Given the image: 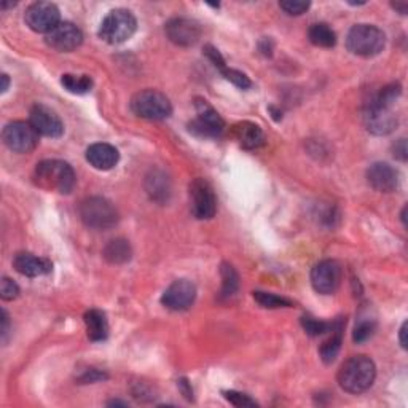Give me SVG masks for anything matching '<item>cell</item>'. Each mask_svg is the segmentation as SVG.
<instances>
[{
    "label": "cell",
    "mask_w": 408,
    "mask_h": 408,
    "mask_svg": "<svg viewBox=\"0 0 408 408\" xmlns=\"http://www.w3.org/2000/svg\"><path fill=\"white\" fill-rule=\"evenodd\" d=\"M343 278V270L341 265L335 260H323L311 271V284L314 291L323 295H330L335 292Z\"/></svg>",
    "instance_id": "7c38bea8"
},
{
    "label": "cell",
    "mask_w": 408,
    "mask_h": 408,
    "mask_svg": "<svg viewBox=\"0 0 408 408\" xmlns=\"http://www.w3.org/2000/svg\"><path fill=\"white\" fill-rule=\"evenodd\" d=\"M136 29V16L132 15L130 10L117 9L112 10L109 15L103 19L101 28H99V37L107 43L118 45L135 36Z\"/></svg>",
    "instance_id": "5b68a950"
},
{
    "label": "cell",
    "mask_w": 408,
    "mask_h": 408,
    "mask_svg": "<svg viewBox=\"0 0 408 408\" xmlns=\"http://www.w3.org/2000/svg\"><path fill=\"white\" fill-rule=\"evenodd\" d=\"M131 256H132V251H131L130 243L122 238L112 239L104 249V257L107 262L112 265H122V263L130 262Z\"/></svg>",
    "instance_id": "cb8c5ba5"
},
{
    "label": "cell",
    "mask_w": 408,
    "mask_h": 408,
    "mask_svg": "<svg viewBox=\"0 0 408 408\" xmlns=\"http://www.w3.org/2000/svg\"><path fill=\"white\" fill-rule=\"evenodd\" d=\"M375 330H377V323L372 319L360 320V323L354 327L352 332V340L354 343H365L367 340H370L373 337Z\"/></svg>",
    "instance_id": "f546056e"
},
{
    "label": "cell",
    "mask_w": 408,
    "mask_h": 408,
    "mask_svg": "<svg viewBox=\"0 0 408 408\" xmlns=\"http://www.w3.org/2000/svg\"><path fill=\"white\" fill-rule=\"evenodd\" d=\"M29 123L34 130L45 137H61L64 135V125L55 112L42 104H37L31 109Z\"/></svg>",
    "instance_id": "9a60e30c"
},
{
    "label": "cell",
    "mask_w": 408,
    "mask_h": 408,
    "mask_svg": "<svg viewBox=\"0 0 408 408\" xmlns=\"http://www.w3.org/2000/svg\"><path fill=\"white\" fill-rule=\"evenodd\" d=\"M36 182L46 190H56L69 195L75 187L77 177L72 166L61 159H45L36 168Z\"/></svg>",
    "instance_id": "7a4b0ae2"
},
{
    "label": "cell",
    "mask_w": 408,
    "mask_h": 408,
    "mask_svg": "<svg viewBox=\"0 0 408 408\" xmlns=\"http://www.w3.org/2000/svg\"><path fill=\"white\" fill-rule=\"evenodd\" d=\"M220 276H222V291H220V297L230 298L236 293L239 289V276L236 270L231 265L224 263L220 268Z\"/></svg>",
    "instance_id": "484cf974"
},
{
    "label": "cell",
    "mask_w": 408,
    "mask_h": 408,
    "mask_svg": "<svg viewBox=\"0 0 408 408\" xmlns=\"http://www.w3.org/2000/svg\"><path fill=\"white\" fill-rule=\"evenodd\" d=\"M110 407H118V405H122V407H126L128 404L126 402H122V400H112V402H109Z\"/></svg>",
    "instance_id": "7bdbcfd3"
},
{
    "label": "cell",
    "mask_w": 408,
    "mask_h": 408,
    "mask_svg": "<svg viewBox=\"0 0 408 408\" xmlns=\"http://www.w3.org/2000/svg\"><path fill=\"white\" fill-rule=\"evenodd\" d=\"M197 118L189 123V130L199 137H219L225 130L222 117L203 99L197 101Z\"/></svg>",
    "instance_id": "9c48e42d"
},
{
    "label": "cell",
    "mask_w": 408,
    "mask_h": 408,
    "mask_svg": "<svg viewBox=\"0 0 408 408\" xmlns=\"http://www.w3.org/2000/svg\"><path fill=\"white\" fill-rule=\"evenodd\" d=\"M233 136L243 149L253 150L262 147L265 142V135L258 125L251 122H241L233 126Z\"/></svg>",
    "instance_id": "ffe728a7"
},
{
    "label": "cell",
    "mask_w": 408,
    "mask_h": 408,
    "mask_svg": "<svg viewBox=\"0 0 408 408\" xmlns=\"http://www.w3.org/2000/svg\"><path fill=\"white\" fill-rule=\"evenodd\" d=\"M405 335H407V323L402 324V329H400V332H399V340H400V345H402V347H407Z\"/></svg>",
    "instance_id": "60d3db41"
},
{
    "label": "cell",
    "mask_w": 408,
    "mask_h": 408,
    "mask_svg": "<svg viewBox=\"0 0 408 408\" xmlns=\"http://www.w3.org/2000/svg\"><path fill=\"white\" fill-rule=\"evenodd\" d=\"M302 325H303V330L310 337L324 335V333L330 332V329H332V324L324 323V320H319V319L311 318V316H303L302 318Z\"/></svg>",
    "instance_id": "f1b7e54d"
},
{
    "label": "cell",
    "mask_w": 408,
    "mask_h": 408,
    "mask_svg": "<svg viewBox=\"0 0 408 408\" xmlns=\"http://www.w3.org/2000/svg\"><path fill=\"white\" fill-rule=\"evenodd\" d=\"M394 150V157L400 162H407V140L405 139H399L396 144L392 147Z\"/></svg>",
    "instance_id": "8d00e7d4"
},
{
    "label": "cell",
    "mask_w": 408,
    "mask_h": 408,
    "mask_svg": "<svg viewBox=\"0 0 408 408\" xmlns=\"http://www.w3.org/2000/svg\"><path fill=\"white\" fill-rule=\"evenodd\" d=\"M204 55L209 58V61L216 66V69H219L220 72H222L225 68H226V63H225V59L224 56L220 55V51L217 48H214L212 45H206L204 46Z\"/></svg>",
    "instance_id": "e575fe53"
},
{
    "label": "cell",
    "mask_w": 408,
    "mask_h": 408,
    "mask_svg": "<svg viewBox=\"0 0 408 408\" xmlns=\"http://www.w3.org/2000/svg\"><path fill=\"white\" fill-rule=\"evenodd\" d=\"M120 153L110 144H93L86 149V162L99 171H109L118 164Z\"/></svg>",
    "instance_id": "ac0fdd59"
},
{
    "label": "cell",
    "mask_w": 408,
    "mask_h": 408,
    "mask_svg": "<svg viewBox=\"0 0 408 408\" xmlns=\"http://www.w3.org/2000/svg\"><path fill=\"white\" fill-rule=\"evenodd\" d=\"M13 266L15 270L28 278H38L51 271V263L46 258L37 257L29 252H19L13 258Z\"/></svg>",
    "instance_id": "d6986e66"
},
{
    "label": "cell",
    "mask_w": 408,
    "mask_h": 408,
    "mask_svg": "<svg viewBox=\"0 0 408 408\" xmlns=\"http://www.w3.org/2000/svg\"><path fill=\"white\" fill-rule=\"evenodd\" d=\"M377 378V367L367 356H354L341 365L338 372V385L350 394H360L370 389Z\"/></svg>",
    "instance_id": "6da1fadb"
},
{
    "label": "cell",
    "mask_w": 408,
    "mask_h": 408,
    "mask_svg": "<svg viewBox=\"0 0 408 408\" xmlns=\"http://www.w3.org/2000/svg\"><path fill=\"white\" fill-rule=\"evenodd\" d=\"M364 123L365 128L375 136H387L396 130L397 117L394 115L392 109L380 105L370 99L364 107Z\"/></svg>",
    "instance_id": "8fae6325"
},
{
    "label": "cell",
    "mask_w": 408,
    "mask_h": 408,
    "mask_svg": "<svg viewBox=\"0 0 408 408\" xmlns=\"http://www.w3.org/2000/svg\"><path fill=\"white\" fill-rule=\"evenodd\" d=\"M86 333L91 341H104L109 337V323L103 311L90 310L85 313Z\"/></svg>",
    "instance_id": "603a6c76"
},
{
    "label": "cell",
    "mask_w": 408,
    "mask_h": 408,
    "mask_svg": "<svg viewBox=\"0 0 408 408\" xmlns=\"http://www.w3.org/2000/svg\"><path fill=\"white\" fill-rule=\"evenodd\" d=\"M9 85H10V78H9V75H6V73H4L2 75V93H5L6 90H9Z\"/></svg>",
    "instance_id": "b9f144b4"
},
{
    "label": "cell",
    "mask_w": 408,
    "mask_h": 408,
    "mask_svg": "<svg viewBox=\"0 0 408 408\" xmlns=\"http://www.w3.org/2000/svg\"><path fill=\"white\" fill-rule=\"evenodd\" d=\"M386 45L385 32L373 24H356L347 32L346 46L352 55L372 58L380 55Z\"/></svg>",
    "instance_id": "3957f363"
},
{
    "label": "cell",
    "mask_w": 408,
    "mask_h": 408,
    "mask_svg": "<svg viewBox=\"0 0 408 408\" xmlns=\"http://www.w3.org/2000/svg\"><path fill=\"white\" fill-rule=\"evenodd\" d=\"M253 300H256L260 306L268 308V310H278V308H291L293 305L289 298L279 297V295H276V293L262 292V291L253 292Z\"/></svg>",
    "instance_id": "83f0119b"
},
{
    "label": "cell",
    "mask_w": 408,
    "mask_h": 408,
    "mask_svg": "<svg viewBox=\"0 0 408 408\" xmlns=\"http://www.w3.org/2000/svg\"><path fill=\"white\" fill-rule=\"evenodd\" d=\"M224 396L225 399L229 400V402L231 405H235V407H239V408H246V407H257L258 404L256 402V400L251 399L247 394H243V392H238V391H225L224 392Z\"/></svg>",
    "instance_id": "1f68e13d"
},
{
    "label": "cell",
    "mask_w": 408,
    "mask_h": 408,
    "mask_svg": "<svg viewBox=\"0 0 408 408\" xmlns=\"http://www.w3.org/2000/svg\"><path fill=\"white\" fill-rule=\"evenodd\" d=\"M164 32L174 45L192 46L202 37V28L197 21L187 18H174L166 23Z\"/></svg>",
    "instance_id": "2e32d148"
},
{
    "label": "cell",
    "mask_w": 408,
    "mask_h": 408,
    "mask_svg": "<svg viewBox=\"0 0 408 408\" xmlns=\"http://www.w3.org/2000/svg\"><path fill=\"white\" fill-rule=\"evenodd\" d=\"M197 287L189 279H177L164 291L162 297L163 306L171 311H185L195 303Z\"/></svg>",
    "instance_id": "4fadbf2b"
},
{
    "label": "cell",
    "mask_w": 408,
    "mask_h": 408,
    "mask_svg": "<svg viewBox=\"0 0 408 408\" xmlns=\"http://www.w3.org/2000/svg\"><path fill=\"white\" fill-rule=\"evenodd\" d=\"M308 38H310L313 45L320 46V48H332L337 43V34L325 23L313 24L310 31H308Z\"/></svg>",
    "instance_id": "d4e9b609"
},
{
    "label": "cell",
    "mask_w": 408,
    "mask_h": 408,
    "mask_svg": "<svg viewBox=\"0 0 408 408\" xmlns=\"http://www.w3.org/2000/svg\"><path fill=\"white\" fill-rule=\"evenodd\" d=\"M18 295L19 287L15 281H11L10 278H2V281H0V297H2V300L10 302V300L18 298Z\"/></svg>",
    "instance_id": "836d02e7"
},
{
    "label": "cell",
    "mask_w": 408,
    "mask_h": 408,
    "mask_svg": "<svg viewBox=\"0 0 408 408\" xmlns=\"http://www.w3.org/2000/svg\"><path fill=\"white\" fill-rule=\"evenodd\" d=\"M24 21L34 32L46 36L61 23V13H59L55 4L36 2L29 5L28 10H26Z\"/></svg>",
    "instance_id": "30bf717a"
},
{
    "label": "cell",
    "mask_w": 408,
    "mask_h": 408,
    "mask_svg": "<svg viewBox=\"0 0 408 408\" xmlns=\"http://www.w3.org/2000/svg\"><path fill=\"white\" fill-rule=\"evenodd\" d=\"M279 6L287 13V15L300 16V15H303L305 11H308L311 4L310 2H300V0H286V2H281Z\"/></svg>",
    "instance_id": "d6a6232c"
},
{
    "label": "cell",
    "mask_w": 408,
    "mask_h": 408,
    "mask_svg": "<svg viewBox=\"0 0 408 408\" xmlns=\"http://www.w3.org/2000/svg\"><path fill=\"white\" fill-rule=\"evenodd\" d=\"M367 180L372 189L381 193H391L399 189V172L387 163H373L367 169Z\"/></svg>",
    "instance_id": "e0dca14e"
},
{
    "label": "cell",
    "mask_w": 408,
    "mask_h": 408,
    "mask_svg": "<svg viewBox=\"0 0 408 408\" xmlns=\"http://www.w3.org/2000/svg\"><path fill=\"white\" fill-rule=\"evenodd\" d=\"M179 386H180V389H182V392H184V396L189 399V400H192L193 399V391H192V387H190V385H189V381L187 380H180L179 381Z\"/></svg>",
    "instance_id": "f35d334b"
},
{
    "label": "cell",
    "mask_w": 408,
    "mask_h": 408,
    "mask_svg": "<svg viewBox=\"0 0 408 408\" xmlns=\"http://www.w3.org/2000/svg\"><path fill=\"white\" fill-rule=\"evenodd\" d=\"M222 73H224V77L229 80V82H231L233 85L238 86V88H241V90L251 88L252 83H251V80H249V77L246 75V73L239 72L236 69H229V68H225L222 70Z\"/></svg>",
    "instance_id": "4dcf8cb0"
},
{
    "label": "cell",
    "mask_w": 408,
    "mask_h": 408,
    "mask_svg": "<svg viewBox=\"0 0 408 408\" xmlns=\"http://www.w3.org/2000/svg\"><path fill=\"white\" fill-rule=\"evenodd\" d=\"M105 378H107L105 373L91 369L90 372H85V375L80 377V381H82V383H95V381H101Z\"/></svg>",
    "instance_id": "d590c367"
},
{
    "label": "cell",
    "mask_w": 408,
    "mask_h": 408,
    "mask_svg": "<svg viewBox=\"0 0 408 408\" xmlns=\"http://www.w3.org/2000/svg\"><path fill=\"white\" fill-rule=\"evenodd\" d=\"M4 144L15 153H29L38 144V132L29 122H11L2 131Z\"/></svg>",
    "instance_id": "52a82bcc"
},
{
    "label": "cell",
    "mask_w": 408,
    "mask_h": 408,
    "mask_svg": "<svg viewBox=\"0 0 408 408\" xmlns=\"http://www.w3.org/2000/svg\"><path fill=\"white\" fill-rule=\"evenodd\" d=\"M131 110L140 118L158 122V120L171 117L172 105L169 99L166 98V95H163V93H159L157 90H144L132 96Z\"/></svg>",
    "instance_id": "8992f818"
},
{
    "label": "cell",
    "mask_w": 408,
    "mask_h": 408,
    "mask_svg": "<svg viewBox=\"0 0 408 408\" xmlns=\"http://www.w3.org/2000/svg\"><path fill=\"white\" fill-rule=\"evenodd\" d=\"M343 329H345L343 319L335 320L330 329L332 337L327 341H324V345L320 346L319 354H320V359H323L325 364H332L333 360L337 359L338 352L341 350V343H343Z\"/></svg>",
    "instance_id": "44dd1931"
},
{
    "label": "cell",
    "mask_w": 408,
    "mask_h": 408,
    "mask_svg": "<svg viewBox=\"0 0 408 408\" xmlns=\"http://www.w3.org/2000/svg\"><path fill=\"white\" fill-rule=\"evenodd\" d=\"M391 6L394 10H397L400 15H407V10H408L407 2H392Z\"/></svg>",
    "instance_id": "ab89813d"
},
{
    "label": "cell",
    "mask_w": 408,
    "mask_h": 408,
    "mask_svg": "<svg viewBox=\"0 0 408 408\" xmlns=\"http://www.w3.org/2000/svg\"><path fill=\"white\" fill-rule=\"evenodd\" d=\"M61 85L72 95H86L93 88V80L88 75H72L66 73L61 78Z\"/></svg>",
    "instance_id": "4316f807"
},
{
    "label": "cell",
    "mask_w": 408,
    "mask_h": 408,
    "mask_svg": "<svg viewBox=\"0 0 408 408\" xmlns=\"http://www.w3.org/2000/svg\"><path fill=\"white\" fill-rule=\"evenodd\" d=\"M9 333H10V318H9V314H6V311L4 310L2 311V341L4 343L6 341Z\"/></svg>",
    "instance_id": "74e56055"
},
{
    "label": "cell",
    "mask_w": 408,
    "mask_h": 408,
    "mask_svg": "<svg viewBox=\"0 0 408 408\" xmlns=\"http://www.w3.org/2000/svg\"><path fill=\"white\" fill-rule=\"evenodd\" d=\"M45 42L53 50L69 53L78 48L83 42V34L75 24L72 23H59L55 29L45 36Z\"/></svg>",
    "instance_id": "5bb4252c"
},
{
    "label": "cell",
    "mask_w": 408,
    "mask_h": 408,
    "mask_svg": "<svg viewBox=\"0 0 408 408\" xmlns=\"http://www.w3.org/2000/svg\"><path fill=\"white\" fill-rule=\"evenodd\" d=\"M190 209L198 220H209L216 216L217 199L207 180L198 177L190 184Z\"/></svg>",
    "instance_id": "ba28073f"
},
{
    "label": "cell",
    "mask_w": 408,
    "mask_h": 408,
    "mask_svg": "<svg viewBox=\"0 0 408 408\" xmlns=\"http://www.w3.org/2000/svg\"><path fill=\"white\" fill-rule=\"evenodd\" d=\"M80 219L95 230H109L118 224V211L107 198L91 197L80 204Z\"/></svg>",
    "instance_id": "277c9868"
},
{
    "label": "cell",
    "mask_w": 408,
    "mask_h": 408,
    "mask_svg": "<svg viewBox=\"0 0 408 408\" xmlns=\"http://www.w3.org/2000/svg\"><path fill=\"white\" fill-rule=\"evenodd\" d=\"M145 189L149 192L150 198L157 203L168 202L171 195L169 179L162 171H152L145 180Z\"/></svg>",
    "instance_id": "7402d4cb"
}]
</instances>
